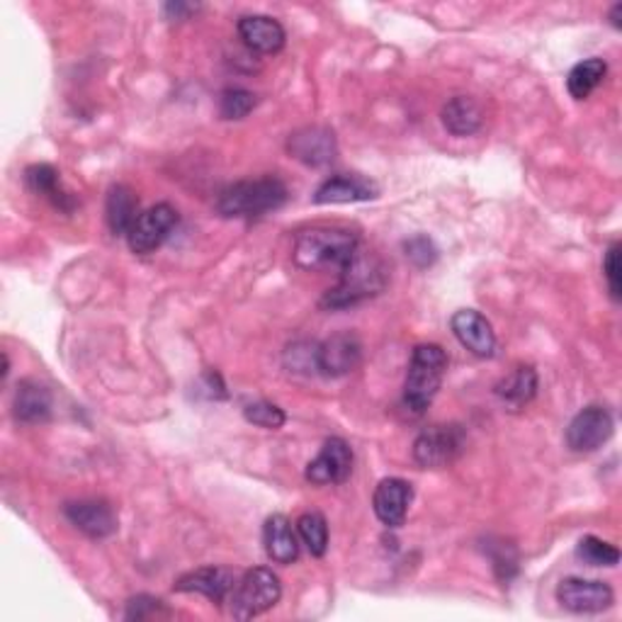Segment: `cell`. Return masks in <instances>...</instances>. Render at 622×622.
Segmentation results:
<instances>
[{
	"instance_id": "1",
	"label": "cell",
	"mask_w": 622,
	"mask_h": 622,
	"mask_svg": "<svg viewBox=\"0 0 622 622\" xmlns=\"http://www.w3.org/2000/svg\"><path fill=\"white\" fill-rule=\"evenodd\" d=\"M360 251V236L351 229H309L295 238V260L304 270H343Z\"/></svg>"
},
{
	"instance_id": "2",
	"label": "cell",
	"mask_w": 622,
	"mask_h": 622,
	"mask_svg": "<svg viewBox=\"0 0 622 622\" xmlns=\"http://www.w3.org/2000/svg\"><path fill=\"white\" fill-rule=\"evenodd\" d=\"M290 198L280 178L265 176L256 180H238L224 188L216 198V212L229 219H258L280 210Z\"/></svg>"
},
{
	"instance_id": "3",
	"label": "cell",
	"mask_w": 622,
	"mask_h": 622,
	"mask_svg": "<svg viewBox=\"0 0 622 622\" xmlns=\"http://www.w3.org/2000/svg\"><path fill=\"white\" fill-rule=\"evenodd\" d=\"M447 373V353L437 343H421L411 353L407 382H404V407L421 416L433 404V399Z\"/></svg>"
},
{
	"instance_id": "4",
	"label": "cell",
	"mask_w": 622,
	"mask_h": 622,
	"mask_svg": "<svg viewBox=\"0 0 622 622\" xmlns=\"http://www.w3.org/2000/svg\"><path fill=\"white\" fill-rule=\"evenodd\" d=\"M387 273L382 263L373 256H365L363 251L355 253V258L338 273V285L321 299L324 309H348L377 297L385 290Z\"/></svg>"
},
{
	"instance_id": "5",
	"label": "cell",
	"mask_w": 622,
	"mask_h": 622,
	"mask_svg": "<svg viewBox=\"0 0 622 622\" xmlns=\"http://www.w3.org/2000/svg\"><path fill=\"white\" fill-rule=\"evenodd\" d=\"M282 598V584L278 574L273 569L256 567L248 569L241 579L234 584L232 593H229V613L234 620H251L263 613H268L270 608L280 603Z\"/></svg>"
},
{
	"instance_id": "6",
	"label": "cell",
	"mask_w": 622,
	"mask_h": 622,
	"mask_svg": "<svg viewBox=\"0 0 622 622\" xmlns=\"http://www.w3.org/2000/svg\"><path fill=\"white\" fill-rule=\"evenodd\" d=\"M465 447L467 435L463 425H431V429L421 431L416 441H413V459L423 469H443L451 467L465 453Z\"/></svg>"
},
{
	"instance_id": "7",
	"label": "cell",
	"mask_w": 622,
	"mask_h": 622,
	"mask_svg": "<svg viewBox=\"0 0 622 622\" xmlns=\"http://www.w3.org/2000/svg\"><path fill=\"white\" fill-rule=\"evenodd\" d=\"M178 226V210L168 202H158L140 214L134 226L126 234V244L136 256H148L156 248L164 246V241Z\"/></svg>"
},
{
	"instance_id": "8",
	"label": "cell",
	"mask_w": 622,
	"mask_h": 622,
	"mask_svg": "<svg viewBox=\"0 0 622 622\" xmlns=\"http://www.w3.org/2000/svg\"><path fill=\"white\" fill-rule=\"evenodd\" d=\"M615 431V421L606 407H586L571 419L567 429V445L574 453H596Z\"/></svg>"
},
{
	"instance_id": "9",
	"label": "cell",
	"mask_w": 622,
	"mask_h": 622,
	"mask_svg": "<svg viewBox=\"0 0 622 622\" xmlns=\"http://www.w3.org/2000/svg\"><path fill=\"white\" fill-rule=\"evenodd\" d=\"M557 601L569 613H603L615 603V593L606 581L569 576L557 586Z\"/></svg>"
},
{
	"instance_id": "10",
	"label": "cell",
	"mask_w": 622,
	"mask_h": 622,
	"mask_svg": "<svg viewBox=\"0 0 622 622\" xmlns=\"http://www.w3.org/2000/svg\"><path fill=\"white\" fill-rule=\"evenodd\" d=\"M353 471V451L343 437H329L321 445L319 455L311 459L304 469V479L314 487H329V484H343Z\"/></svg>"
},
{
	"instance_id": "11",
	"label": "cell",
	"mask_w": 622,
	"mask_h": 622,
	"mask_svg": "<svg viewBox=\"0 0 622 622\" xmlns=\"http://www.w3.org/2000/svg\"><path fill=\"white\" fill-rule=\"evenodd\" d=\"M287 152L297 158L299 164L311 166V168H324L336 160L338 144L336 134H333L329 126H302L295 134H290L287 140Z\"/></svg>"
},
{
	"instance_id": "12",
	"label": "cell",
	"mask_w": 622,
	"mask_h": 622,
	"mask_svg": "<svg viewBox=\"0 0 622 622\" xmlns=\"http://www.w3.org/2000/svg\"><path fill=\"white\" fill-rule=\"evenodd\" d=\"M451 329L463 348H467L477 358H493L499 348L497 333L491 321L479 314L477 309H459L451 319Z\"/></svg>"
},
{
	"instance_id": "13",
	"label": "cell",
	"mask_w": 622,
	"mask_h": 622,
	"mask_svg": "<svg viewBox=\"0 0 622 622\" xmlns=\"http://www.w3.org/2000/svg\"><path fill=\"white\" fill-rule=\"evenodd\" d=\"M363 360V343L351 331L336 333L316 345V373L326 377H343L353 373Z\"/></svg>"
},
{
	"instance_id": "14",
	"label": "cell",
	"mask_w": 622,
	"mask_h": 622,
	"mask_svg": "<svg viewBox=\"0 0 622 622\" xmlns=\"http://www.w3.org/2000/svg\"><path fill=\"white\" fill-rule=\"evenodd\" d=\"M66 521L90 540H105L118 533V513L102 499H80L64 506Z\"/></svg>"
},
{
	"instance_id": "15",
	"label": "cell",
	"mask_w": 622,
	"mask_h": 622,
	"mask_svg": "<svg viewBox=\"0 0 622 622\" xmlns=\"http://www.w3.org/2000/svg\"><path fill=\"white\" fill-rule=\"evenodd\" d=\"M379 198V186L360 173H336L314 192V204H348Z\"/></svg>"
},
{
	"instance_id": "16",
	"label": "cell",
	"mask_w": 622,
	"mask_h": 622,
	"mask_svg": "<svg viewBox=\"0 0 622 622\" xmlns=\"http://www.w3.org/2000/svg\"><path fill=\"white\" fill-rule=\"evenodd\" d=\"M413 501V487L407 479L389 477L377 484L373 493V509L377 521L387 527H401Z\"/></svg>"
},
{
	"instance_id": "17",
	"label": "cell",
	"mask_w": 622,
	"mask_h": 622,
	"mask_svg": "<svg viewBox=\"0 0 622 622\" xmlns=\"http://www.w3.org/2000/svg\"><path fill=\"white\" fill-rule=\"evenodd\" d=\"M236 584V574L226 567H200L188 574H182L180 579L173 584V591L178 593H200L210 598L214 603L229 601Z\"/></svg>"
},
{
	"instance_id": "18",
	"label": "cell",
	"mask_w": 622,
	"mask_h": 622,
	"mask_svg": "<svg viewBox=\"0 0 622 622\" xmlns=\"http://www.w3.org/2000/svg\"><path fill=\"white\" fill-rule=\"evenodd\" d=\"M263 547L265 555H268L275 564H287L297 562L299 557V535L292 527L290 518L282 513H273L270 518H265L263 523Z\"/></svg>"
},
{
	"instance_id": "19",
	"label": "cell",
	"mask_w": 622,
	"mask_h": 622,
	"mask_svg": "<svg viewBox=\"0 0 622 622\" xmlns=\"http://www.w3.org/2000/svg\"><path fill=\"white\" fill-rule=\"evenodd\" d=\"M238 37L251 52L278 54L285 47V27L270 15H246L238 20Z\"/></svg>"
},
{
	"instance_id": "20",
	"label": "cell",
	"mask_w": 622,
	"mask_h": 622,
	"mask_svg": "<svg viewBox=\"0 0 622 622\" xmlns=\"http://www.w3.org/2000/svg\"><path fill=\"white\" fill-rule=\"evenodd\" d=\"M13 413L25 425L47 423L52 416V391L37 379H22L15 389Z\"/></svg>"
},
{
	"instance_id": "21",
	"label": "cell",
	"mask_w": 622,
	"mask_h": 622,
	"mask_svg": "<svg viewBox=\"0 0 622 622\" xmlns=\"http://www.w3.org/2000/svg\"><path fill=\"white\" fill-rule=\"evenodd\" d=\"M25 182L34 195L47 198L56 210L62 212H74L76 210V198L62 186L59 170L49 164H34L25 170Z\"/></svg>"
},
{
	"instance_id": "22",
	"label": "cell",
	"mask_w": 622,
	"mask_h": 622,
	"mask_svg": "<svg viewBox=\"0 0 622 622\" xmlns=\"http://www.w3.org/2000/svg\"><path fill=\"white\" fill-rule=\"evenodd\" d=\"M441 120L445 130L453 136H471L481 130L484 112L475 98L455 96L443 105Z\"/></svg>"
},
{
	"instance_id": "23",
	"label": "cell",
	"mask_w": 622,
	"mask_h": 622,
	"mask_svg": "<svg viewBox=\"0 0 622 622\" xmlns=\"http://www.w3.org/2000/svg\"><path fill=\"white\" fill-rule=\"evenodd\" d=\"M140 200L132 188L126 186H112L108 192L105 202V219L108 226L114 236H126L130 229L134 226L136 219H140Z\"/></svg>"
},
{
	"instance_id": "24",
	"label": "cell",
	"mask_w": 622,
	"mask_h": 622,
	"mask_svg": "<svg viewBox=\"0 0 622 622\" xmlns=\"http://www.w3.org/2000/svg\"><path fill=\"white\" fill-rule=\"evenodd\" d=\"M497 397L513 409H523L537 395V370L533 365H518L511 375H506L497 385Z\"/></svg>"
},
{
	"instance_id": "25",
	"label": "cell",
	"mask_w": 622,
	"mask_h": 622,
	"mask_svg": "<svg viewBox=\"0 0 622 622\" xmlns=\"http://www.w3.org/2000/svg\"><path fill=\"white\" fill-rule=\"evenodd\" d=\"M608 74V64L603 59H586L581 64H576L569 76H567V90L574 100H586L593 90L603 84V78Z\"/></svg>"
},
{
	"instance_id": "26",
	"label": "cell",
	"mask_w": 622,
	"mask_h": 622,
	"mask_svg": "<svg viewBox=\"0 0 622 622\" xmlns=\"http://www.w3.org/2000/svg\"><path fill=\"white\" fill-rule=\"evenodd\" d=\"M297 535L307 545L311 557H324L329 549V523L319 511L302 513L297 521Z\"/></svg>"
},
{
	"instance_id": "27",
	"label": "cell",
	"mask_w": 622,
	"mask_h": 622,
	"mask_svg": "<svg viewBox=\"0 0 622 622\" xmlns=\"http://www.w3.org/2000/svg\"><path fill=\"white\" fill-rule=\"evenodd\" d=\"M576 557L589 567H615L620 562V552L601 537L586 535L579 545H576Z\"/></svg>"
},
{
	"instance_id": "28",
	"label": "cell",
	"mask_w": 622,
	"mask_h": 622,
	"mask_svg": "<svg viewBox=\"0 0 622 622\" xmlns=\"http://www.w3.org/2000/svg\"><path fill=\"white\" fill-rule=\"evenodd\" d=\"M258 105L256 93L246 88H226L222 98H219V114L224 120H244Z\"/></svg>"
},
{
	"instance_id": "29",
	"label": "cell",
	"mask_w": 622,
	"mask_h": 622,
	"mask_svg": "<svg viewBox=\"0 0 622 622\" xmlns=\"http://www.w3.org/2000/svg\"><path fill=\"white\" fill-rule=\"evenodd\" d=\"M170 608L160 601V598L154 596H134L126 601V610H124V620H136V622H144V620H166L170 618Z\"/></svg>"
},
{
	"instance_id": "30",
	"label": "cell",
	"mask_w": 622,
	"mask_h": 622,
	"mask_svg": "<svg viewBox=\"0 0 622 622\" xmlns=\"http://www.w3.org/2000/svg\"><path fill=\"white\" fill-rule=\"evenodd\" d=\"M244 416L248 423L258 425V429L265 431H280L287 416L280 407L270 404V401H253V404H246Z\"/></svg>"
},
{
	"instance_id": "31",
	"label": "cell",
	"mask_w": 622,
	"mask_h": 622,
	"mask_svg": "<svg viewBox=\"0 0 622 622\" xmlns=\"http://www.w3.org/2000/svg\"><path fill=\"white\" fill-rule=\"evenodd\" d=\"M404 253L416 268H429V265H433L437 258V248L429 236H413L404 241Z\"/></svg>"
},
{
	"instance_id": "32",
	"label": "cell",
	"mask_w": 622,
	"mask_h": 622,
	"mask_svg": "<svg viewBox=\"0 0 622 622\" xmlns=\"http://www.w3.org/2000/svg\"><path fill=\"white\" fill-rule=\"evenodd\" d=\"M603 275L608 280V290L610 297L620 302V290H622V280H620V244H610L606 251V258H603Z\"/></svg>"
},
{
	"instance_id": "33",
	"label": "cell",
	"mask_w": 622,
	"mask_h": 622,
	"mask_svg": "<svg viewBox=\"0 0 622 622\" xmlns=\"http://www.w3.org/2000/svg\"><path fill=\"white\" fill-rule=\"evenodd\" d=\"M200 387L202 391L207 395V399H226L229 397V391H226V385H224V379L219 373L214 370H207L202 377H200Z\"/></svg>"
},
{
	"instance_id": "34",
	"label": "cell",
	"mask_w": 622,
	"mask_h": 622,
	"mask_svg": "<svg viewBox=\"0 0 622 622\" xmlns=\"http://www.w3.org/2000/svg\"><path fill=\"white\" fill-rule=\"evenodd\" d=\"M200 5H192V3H166L164 5V15L166 20H188L192 13H198Z\"/></svg>"
},
{
	"instance_id": "35",
	"label": "cell",
	"mask_w": 622,
	"mask_h": 622,
	"mask_svg": "<svg viewBox=\"0 0 622 622\" xmlns=\"http://www.w3.org/2000/svg\"><path fill=\"white\" fill-rule=\"evenodd\" d=\"M620 13H622V5H613V10H610V20H613V25L620 27Z\"/></svg>"
}]
</instances>
